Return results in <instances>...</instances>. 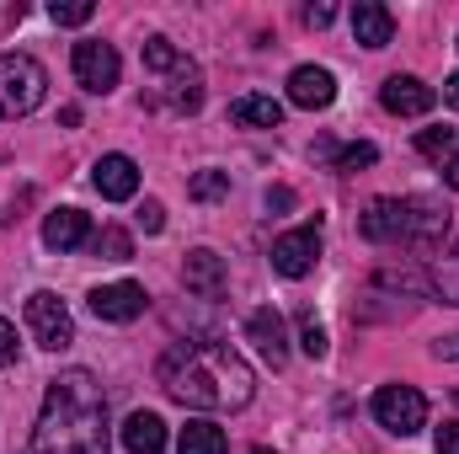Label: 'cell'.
Instances as JSON below:
<instances>
[{"instance_id":"6da1fadb","label":"cell","mask_w":459,"mask_h":454,"mask_svg":"<svg viewBox=\"0 0 459 454\" xmlns=\"http://www.w3.org/2000/svg\"><path fill=\"white\" fill-rule=\"evenodd\" d=\"M155 380L171 401L193 406V412H240L251 396H256V380H251V363L214 337H187L171 342L155 363Z\"/></svg>"},{"instance_id":"7a4b0ae2","label":"cell","mask_w":459,"mask_h":454,"mask_svg":"<svg viewBox=\"0 0 459 454\" xmlns=\"http://www.w3.org/2000/svg\"><path fill=\"white\" fill-rule=\"evenodd\" d=\"M108 396L91 369H65L43 390V412L32 428V454H108Z\"/></svg>"},{"instance_id":"3957f363","label":"cell","mask_w":459,"mask_h":454,"mask_svg":"<svg viewBox=\"0 0 459 454\" xmlns=\"http://www.w3.org/2000/svg\"><path fill=\"white\" fill-rule=\"evenodd\" d=\"M358 230L374 246H401V251L428 257V251H438V240L449 230V209L438 198H374Z\"/></svg>"},{"instance_id":"277c9868","label":"cell","mask_w":459,"mask_h":454,"mask_svg":"<svg viewBox=\"0 0 459 454\" xmlns=\"http://www.w3.org/2000/svg\"><path fill=\"white\" fill-rule=\"evenodd\" d=\"M144 70L155 75L171 113H198L204 108V75L171 38H144Z\"/></svg>"},{"instance_id":"5b68a950","label":"cell","mask_w":459,"mask_h":454,"mask_svg":"<svg viewBox=\"0 0 459 454\" xmlns=\"http://www.w3.org/2000/svg\"><path fill=\"white\" fill-rule=\"evenodd\" d=\"M48 97V70L32 54H0V118H27Z\"/></svg>"},{"instance_id":"8992f818","label":"cell","mask_w":459,"mask_h":454,"mask_svg":"<svg viewBox=\"0 0 459 454\" xmlns=\"http://www.w3.org/2000/svg\"><path fill=\"white\" fill-rule=\"evenodd\" d=\"M374 423L395 439H411L428 428V396L417 385H379L374 390Z\"/></svg>"},{"instance_id":"52a82bcc","label":"cell","mask_w":459,"mask_h":454,"mask_svg":"<svg viewBox=\"0 0 459 454\" xmlns=\"http://www.w3.org/2000/svg\"><path fill=\"white\" fill-rule=\"evenodd\" d=\"M27 332H32L38 347L65 353V347L75 342V321H70V310H65V300H59V294L38 289V294H27Z\"/></svg>"},{"instance_id":"ba28073f","label":"cell","mask_w":459,"mask_h":454,"mask_svg":"<svg viewBox=\"0 0 459 454\" xmlns=\"http://www.w3.org/2000/svg\"><path fill=\"white\" fill-rule=\"evenodd\" d=\"M267 257H273V273H283V278H305V273H316V262H321V220H305L299 230L278 235Z\"/></svg>"},{"instance_id":"9c48e42d","label":"cell","mask_w":459,"mask_h":454,"mask_svg":"<svg viewBox=\"0 0 459 454\" xmlns=\"http://www.w3.org/2000/svg\"><path fill=\"white\" fill-rule=\"evenodd\" d=\"M70 65H75V81H81V92H91V97H108V92L117 86V75H123V59H117V48H113V43H97V38L75 43Z\"/></svg>"},{"instance_id":"30bf717a","label":"cell","mask_w":459,"mask_h":454,"mask_svg":"<svg viewBox=\"0 0 459 454\" xmlns=\"http://www.w3.org/2000/svg\"><path fill=\"white\" fill-rule=\"evenodd\" d=\"M144 305H150V294H144V284H102V289H91V316L97 321H134V316H144Z\"/></svg>"},{"instance_id":"8fae6325","label":"cell","mask_w":459,"mask_h":454,"mask_svg":"<svg viewBox=\"0 0 459 454\" xmlns=\"http://www.w3.org/2000/svg\"><path fill=\"white\" fill-rule=\"evenodd\" d=\"M379 102H385V113H395V118H422V113H433L438 92L428 81H417V75H390L379 86Z\"/></svg>"},{"instance_id":"7c38bea8","label":"cell","mask_w":459,"mask_h":454,"mask_svg":"<svg viewBox=\"0 0 459 454\" xmlns=\"http://www.w3.org/2000/svg\"><path fill=\"white\" fill-rule=\"evenodd\" d=\"M289 102H294V108H305V113L332 108V102H337V75H332V70H321V65H299V70L289 75Z\"/></svg>"},{"instance_id":"4fadbf2b","label":"cell","mask_w":459,"mask_h":454,"mask_svg":"<svg viewBox=\"0 0 459 454\" xmlns=\"http://www.w3.org/2000/svg\"><path fill=\"white\" fill-rule=\"evenodd\" d=\"M91 182H97V193L108 204H128L139 193V166H134V155H102L91 166Z\"/></svg>"},{"instance_id":"5bb4252c","label":"cell","mask_w":459,"mask_h":454,"mask_svg":"<svg viewBox=\"0 0 459 454\" xmlns=\"http://www.w3.org/2000/svg\"><path fill=\"white\" fill-rule=\"evenodd\" d=\"M182 284H187V294H198V300H220V294H225V262H220V251H209V246L187 251Z\"/></svg>"},{"instance_id":"9a60e30c","label":"cell","mask_w":459,"mask_h":454,"mask_svg":"<svg viewBox=\"0 0 459 454\" xmlns=\"http://www.w3.org/2000/svg\"><path fill=\"white\" fill-rule=\"evenodd\" d=\"M246 337L256 342V353L278 369V363H289V327H283V316L273 310V305H262V310H251V321H246Z\"/></svg>"},{"instance_id":"2e32d148","label":"cell","mask_w":459,"mask_h":454,"mask_svg":"<svg viewBox=\"0 0 459 454\" xmlns=\"http://www.w3.org/2000/svg\"><path fill=\"white\" fill-rule=\"evenodd\" d=\"M352 38H358L363 48H390V38H395V16H390V5H379V0H358V5H352Z\"/></svg>"},{"instance_id":"e0dca14e","label":"cell","mask_w":459,"mask_h":454,"mask_svg":"<svg viewBox=\"0 0 459 454\" xmlns=\"http://www.w3.org/2000/svg\"><path fill=\"white\" fill-rule=\"evenodd\" d=\"M43 246L48 251H75V246H91V220L81 209H54L43 220Z\"/></svg>"},{"instance_id":"ac0fdd59","label":"cell","mask_w":459,"mask_h":454,"mask_svg":"<svg viewBox=\"0 0 459 454\" xmlns=\"http://www.w3.org/2000/svg\"><path fill=\"white\" fill-rule=\"evenodd\" d=\"M117 439H123L128 454H160L166 450V423H160L155 412H134V417L117 428Z\"/></svg>"},{"instance_id":"d6986e66","label":"cell","mask_w":459,"mask_h":454,"mask_svg":"<svg viewBox=\"0 0 459 454\" xmlns=\"http://www.w3.org/2000/svg\"><path fill=\"white\" fill-rule=\"evenodd\" d=\"M230 123H240V128H278L283 123V102H273V97H235L230 102Z\"/></svg>"},{"instance_id":"ffe728a7","label":"cell","mask_w":459,"mask_h":454,"mask_svg":"<svg viewBox=\"0 0 459 454\" xmlns=\"http://www.w3.org/2000/svg\"><path fill=\"white\" fill-rule=\"evenodd\" d=\"M177 454H225V428L209 417H193L177 439Z\"/></svg>"},{"instance_id":"44dd1931","label":"cell","mask_w":459,"mask_h":454,"mask_svg":"<svg viewBox=\"0 0 459 454\" xmlns=\"http://www.w3.org/2000/svg\"><path fill=\"white\" fill-rule=\"evenodd\" d=\"M433 294H438L444 305H459V240H455L449 257L433 262Z\"/></svg>"},{"instance_id":"7402d4cb","label":"cell","mask_w":459,"mask_h":454,"mask_svg":"<svg viewBox=\"0 0 459 454\" xmlns=\"http://www.w3.org/2000/svg\"><path fill=\"white\" fill-rule=\"evenodd\" d=\"M91 251H97L102 262H128V257H134V240H128V230L102 225L97 235H91Z\"/></svg>"},{"instance_id":"603a6c76","label":"cell","mask_w":459,"mask_h":454,"mask_svg":"<svg viewBox=\"0 0 459 454\" xmlns=\"http://www.w3.org/2000/svg\"><path fill=\"white\" fill-rule=\"evenodd\" d=\"M187 193L198 198V204H220V198H230V171H198L193 182H187Z\"/></svg>"},{"instance_id":"cb8c5ba5","label":"cell","mask_w":459,"mask_h":454,"mask_svg":"<svg viewBox=\"0 0 459 454\" xmlns=\"http://www.w3.org/2000/svg\"><path fill=\"white\" fill-rule=\"evenodd\" d=\"M299 347H305L310 358H326V353H332V342H326V327L316 321V310H299Z\"/></svg>"},{"instance_id":"d4e9b609","label":"cell","mask_w":459,"mask_h":454,"mask_svg":"<svg viewBox=\"0 0 459 454\" xmlns=\"http://www.w3.org/2000/svg\"><path fill=\"white\" fill-rule=\"evenodd\" d=\"M48 16H54L59 27H86V22L97 16V5H91V0H54Z\"/></svg>"},{"instance_id":"484cf974","label":"cell","mask_w":459,"mask_h":454,"mask_svg":"<svg viewBox=\"0 0 459 454\" xmlns=\"http://www.w3.org/2000/svg\"><path fill=\"white\" fill-rule=\"evenodd\" d=\"M374 161H379V150H374L368 139H358V144H342V150L332 155V166H337V171H358V166H374Z\"/></svg>"},{"instance_id":"4316f807","label":"cell","mask_w":459,"mask_h":454,"mask_svg":"<svg viewBox=\"0 0 459 454\" xmlns=\"http://www.w3.org/2000/svg\"><path fill=\"white\" fill-rule=\"evenodd\" d=\"M455 144H459L455 128H422V134H417V150H422V155H433V161H444Z\"/></svg>"},{"instance_id":"83f0119b","label":"cell","mask_w":459,"mask_h":454,"mask_svg":"<svg viewBox=\"0 0 459 454\" xmlns=\"http://www.w3.org/2000/svg\"><path fill=\"white\" fill-rule=\"evenodd\" d=\"M139 230H144V235H160V230H166V209H160L155 198L139 204Z\"/></svg>"},{"instance_id":"f1b7e54d","label":"cell","mask_w":459,"mask_h":454,"mask_svg":"<svg viewBox=\"0 0 459 454\" xmlns=\"http://www.w3.org/2000/svg\"><path fill=\"white\" fill-rule=\"evenodd\" d=\"M332 16H337V5H305V11H299L305 27H332Z\"/></svg>"},{"instance_id":"f546056e","label":"cell","mask_w":459,"mask_h":454,"mask_svg":"<svg viewBox=\"0 0 459 454\" xmlns=\"http://www.w3.org/2000/svg\"><path fill=\"white\" fill-rule=\"evenodd\" d=\"M11 358H16V327H11V321L0 316V369H5Z\"/></svg>"},{"instance_id":"4dcf8cb0","label":"cell","mask_w":459,"mask_h":454,"mask_svg":"<svg viewBox=\"0 0 459 454\" xmlns=\"http://www.w3.org/2000/svg\"><path fill=\"white\" fill-rule=\"evenodd\" d=\"M433 444H438V454H459V423H444Z\"/></svg>"},{"instance_id":"1f68e13d","label":"cell","mask_w":459,"mask_h":454,"mask_svg":"<svg viewBox=\"0 0 459 454\" xmlns=\"http://www.w3.org/2000/svg\"><path fill=\"white\" fill-rule=\"evenodd\" d=\"M438 171H444V188H459V144L438 161Z\"/></svg>"},{"instance_id":"d6a6232c","label":"cell","mask_w":459,"mask_h":454,"mask_svg":"<svg viewBox=\"0 0 459 454\" xmlns=\"http://www.w3.org/2000/svg\"><path fill=\"white\" fill-rule=\"evenodd\" d=\"M433 358L455 363V358H459V332H455V337H438V342H433Z\"/></svg>"},{"instance_id":"836d02e7","label":"cell","mask_w":459,"mask_h":454,"mask_svg":"<svg viewBox=\"0 0 459 454\" xmlns=\"http://www.w3.org/2000/svg\"><path fill=\"white\" fill-rule=\"evenodd\" d=\"M289 204H294L289 188H267V209H289Z\"/></svg>"},{"instance_id":"e575fe53","label":"cell","mask_w":459,"mask_h":454,"mask_svg":"<svg viewBox=\"0 0 459 454\" xmlns=\"http://www.w3.org/2000/svg\"><path fill=\"white\" fill-rule=\"evenodd\" d=\"M444 102H449V108L459 113V70L449 75V81H444Z\"/></svg>"},{"instance_id":"d590c367","label":"cell","mask_w":459,"mask_h":454,"mask_svg":"<svg viewBox=\"0 0 459 454\" xmlns=\"http://www.w3.org/2000/svg\"><path fill=\"white\" fill-rule=\"evenodd\" d=\"M251 454H273V450H251Z\"/></svg>"}]
</instances>
